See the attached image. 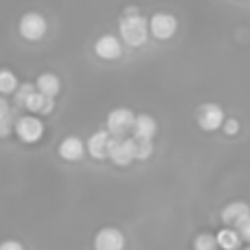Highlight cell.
I'll return each mask as SVG.
<instances>
[{
  "label": "cell",
  "mask_w": 250,
  "mask_h": 250,
  "mask_svg": "<svg viewBox=\"0 0 250 250\" xmlns=\"http://www.w3.org/2000/svg\"><path fill=\"white\" fill-rule=\"evenodd\" d=\"M119 33H121V40L127 46L138 48L149 38V22H147L141 13L129 11L119 20Z\"/></svg>",
  "instance_id": "obj_1"
},
{
  "label": "cell",
  "mask_w": 250,
  "mask_h": 250,
  "mask_svg": "<svg viewBox=\"0 0 250 250\" xmlns=\"http://www.w3.org/2000/svg\"><path fill=\"white\" fill-rule=\"evenodd\" d=\"M46 29H48L46 18L38 11H26L18 22V33L26 42H40L46 35Z\"/></svg>",
  "instance_id": "obj_2"
},
{
  "label": "cell",
  "mask_w": 250,
  "mask_h": 250,
  "mask_svg": "<svg viewBox=\"0 0 250 250\" xmlns=\"http://www.w3.org/2000/svg\"><path fill=\"white\" fill-rule=\"evenodd\" d=\"M108 158L112 160L119 167H127L134 158V138H123V136H112L110 138V149H108Z\"/></svg>",
  "instance_id": "obj_3"
},
{
  "label": "cell",
  "mask_w": 250,
  "mask_h": 250,
  "mask_svg": "<svg viewBox=\"0 0 250 250\" xmlns=\"http://www.w3.org/2000/svg\"><path fill=\"white\" fill-rule=\"evenodd\" d=\"M178 31V20L171 13H154L149 20V35H154L156 40L165 42V40H171Z\"/></svg>",
  "instance_id": "obj_4"
},
{
  "label": "cell",
  "mask_w": 250,
  "mask_h": 250,
  "mask_svg": "<svg viewBox=\"0 0 250 250\" xmlns=\"http://www.w3.org/2000/svg\"><path fill=\"white\" fill-rule=\"evenodd\" d=\"M134 112L127 108H117L108 114V132L112 136H125L134 127Z\"/></svg>",
  "instance_id": "obj_5"
},
{
  "label": "cell",
  "mask_w": 250,
  "mask_h": 250,
  "mask_svg": "<svg viewBox=\"0 0 250 250\" xmlns=\"http://www.w3.org/2000/svg\"><path fill=\"white\" fill-rule=\"evenodd\" d=\"M16 134L20 136L22 143H38L44 134V123L38 117H33V114L20 117L16 123Z\"/></svg>",
  "instance_id": "obj_6"
},
{
  "label": "cell",
  "mask_w": 250,
  "mask_h": 250,
  "mask_svg": "<svg viewBox=\"0 0 250 250\" xmlns=\"http://www.w3.org/2000/svg\"><path fill=\"white\" fill-rule=\"evenodd\" d=\"M224 110L217 104H204L198 108V125L207 132H213V129H220L224 125Z\"/></svg>",
  "instance_id": "obj_7"
},
{
  "label": "cell",
  "mask_w": 250,
  "mask_h": 250,
  "mask_svg": "<svg viewBox=\"0 0 250 250\" xmlns=\"http://www.w3.org/2000/svg\"><path fill=\"white\" fill-rule=\"evenodd\" d=\"M123 53L121 48V40L117 38V35H101L99 40L95 42V55L99 57V60H119Z\"/></svg>",
  "instance_id": "obj_8"
},
{
  "label": "cell",
  "mask_w": 250,
  "mask_h": 250,
  "mask_svg": "<svg viewBox=\"0 0 250 250\" xmlns=\"http://www.w3.org/2000/svg\"><path fill=\"white\" fill-rule=\"evenodd\" d=\"M125 237L119 229H101L95 235V250H123Z\"/></svg>",
  "instance_id": "obj_9"
},
{
  "label": "cell",
  "mask_w": 250,
  "mask_h": 250,
  "mask_svg": "<svg viewBox=\"0 0 250 250\" xmlns=\"http://www.w3.org/2000/svg\"><path fill=\"white\" fill-rule=\"evenodd\" d=\"M24 108L33 114H51L53 108H55V101H53V97L42 95V92L35 88V90L29 95V99H26Z\"/></svg>",
  "instance_id": "obj_10"
},
{
  "label": "cell",
  "mask_w": 250,
  "mask_h": 250,
  "mask_svg": "<svg viewBox=\"0 0 250 250\" xmlns=\"http://www.w3.org/2000/svg\"><path fill=\"white\" fill-rule=\"evenodd\" d=\"M88 154L92 158L101 160V158H108V149H110V132H95L90 138H88Z\"/></svg>",
  "instance_id": "obj_11"
},
{
  "label": "cell",
  "mask_w": 250,
  "mask_h": 250,
  "mask_svg": "<svg viewBox=\"0 0 250 250\" xmlns=\"http://www.w3.org/2000/svg\"><path fill=\"white\" fill-rule=\"evenodd\" d=\"M248 217H250V207L246 202H233L229 207H224V211H222V220L229 226H239Z\"/></svg>",
  "instance_id": "obj_12"
},
{
  "label": "cell",
  "mask_w": 250,
  "mask_h": 250,
  "mask_svg": "<svg viewBox=\"0 0 250 250\" xmlns=\"http://www.w3.org/2000/svg\"><path fill=\"white\" fill-rule=\"evenodd\" d=\"M83 143H82V138H77V136H66L64 141L60 143V156L64 160H79L83 156Z\"/></svg>",
  "instance_id": "obj_13"
},
{
  "label": "cell",
  "mask_w": 250,
  "mask_h": 250,
  "mask_svg": "<svg viewBox=\"0 0 250 250\" xmlns=\"http://www.w3.org/2000/svg\"><path fill=\"white\" fill-rule=\"evenodd\" d=\"M156 129H158V125L156 121L149 117V114H138L136 119H134V138H154L156 136Z\"/></svg>",
  "instance_id": "obj_14"
},
{
  "label": "cell",
  "mask_w": 250,
  "mask_h": 250,
  "mask_svg": "<svg viewBox=\"0 0 250 250\" xmlns=\"http://www.w3.org/2000/svg\"><path fill=\"white\" fill-rule=\"evenodd\" d=\"M35 88H38L42 95L53 97V99H55V95L60 92L62 83H60V77H57L55 73H42L38 77V82H35Z\"/></svg>",
  "instance_id": "obj_15"
},
{
  "label": "cell",
  "mask_w": 250,
  "mask_h": 250,
  "mask_svg": "<svg viewBox=\"0 0 250 250\" xmlns=\"http://www.w3.org/2000/svg\"><path fill=\"white\" fill-rule=\"evenodd\" d=\"M242 244V235L235 229H222L217 233V246L222 250H237Z\"/></svg>",
  "instance_id": "obj_16"
},
{
  "label": "cell",
  "mask_w": 250,
  "mask_h": 250,
  "mask_svg": "<svg viewBox=\"0 0 250 250\" xmlns=\"http://www.w3.org/2000/svg\"><path fill=\"white\" fill-rule=\"evenodd\" d=\"M18 90V77L9 68L0 70V95H11Z\"/></svg>",
  "instance_id": "obj_17"
},
{
  "label": "cell",
  "mask_w": 250,
  "mask_h": 250,
  "mask_svg": "<svg viewBox=\"0 0 250 250\" xmlns=\"http://www.w3.org/2000/svg\"><path fill=\"white\" fill-rule=\"evenodd\" d=\"M134 151H136V158L138 160H145L151 156L154 151V145H151L149 138H134Z\"/></svg>",
  "instance_id": "obj_18"
},
{
  "label": "cell",
  "mask_w": 250,
  "mask_h": 250,
  "mask_svg": "<svg viewBox=\"0 0 250 250\" xmlns=\"http://www.w3.org/2000/svg\"><path fill=\"white\" fill-rule=\"evenodd\" d=\"M217 248H220L217 246V237H213L208 233H200L193 242V250H217Z\"/></svg>",
  "instance_id": "obj_19"
},
{
  "label": "cell",
  "mask_w": 250,
  "mask_h": 250,
  "mask_svg": "<svg viewBox=\"0 0 250 250\" xmlns=\"http://www.w3.org/2000/svg\"><path fill=\"white\" fill-rule=\"evenodd\" d=\"M33 90H35L33 83H22V86H18V90H16V105L18 108H24L26 99H29V95Z\"/></svg>",
  "instance_id": "obj_20"
},
{
  "label": "cell",
  "mask_w": 250,
  "mask_h": 250,
  "mask_svg": "<svg viewBox=\"0 0 250 250\" xmlns=\"http://www.w3.org/2000/svg\"><path fill=\"white\" fill-rule=\"evenodd\" d=\"M11 129H13V114L0 119V138L9 136V134H11Z\"/></svg>",
  "instance_id": "obj_21"
},
{
  "label": "cell",
  "mask_w": 250,
  "mask_h": 250,
  "mask_svg": "<svg viewBox=\"0 0 250 250\" xmlns=\"http://www.w3.org/2000/svg\"><path fill=\"white\" fill-rule=\"evenodd\" d=\"M222 127H224V132L229 134V136H235V134L239 132V123H237V119H226Z\"/></svg>",
  "instance_id": "obj_22"
},
{
  "label": "cell",
  "mask_w": 250,
  "mask_h": 250,
  "mask_svg": "<svg viewBox=\"0 0 250 250\" xmlns=\"http://www.w3.org/2000/svg\"><path fill=\"white\" fill-rule=\"evenodd\" d=\"M237 230H239V235H242V239L250 242V217H248V220H244L242 224L237 226Z\"/></svg>",
  "instance_id": "obj_23"
},
{
  "label": "cell",
  "mask_w": 250,
  "mask_h": 250,
  "mask_svg": "<svg viewBox=\"0 0 250 250\" xmlns=\"http://www.w3.org/2000/svg\"><path fill=\"white\" fill-rule=\"evenodd\" d=\"M9 114H11V108H9V101L4 99L2 95H0V119L9 117Z\"/></svg>",
  "instance_id": "obj_24"
},
{
  "label": "cell",
  "mask_w": 250,
  "mask_h": 250,
  "mask_svg": "<svg viewBox=\"0 0 250 250\" xmlns=\"http://www.w3.org/2000/svg\"><path fill=\"white\" fill-rule=\"evenodd\" d=\"M0 250H24V248H22L20 242H13V239H9V242L0 244Z\"/></svg>",
  "instance_id": "obj_25"
},
{
  "label": "cell",
  "mask_w": 250,
  "mask_h": 250,
  "mask_svg": "<svg viewBox=\"0 0 250 250\" xmlns=\"http://www.w3.org/2000/svg\"><path fill=\"white\" fill-rule=\"evenodd\" d=\"M246 250H250V248H246Z\"/></svg>",
  "instance_id": "obj_26"
}]
</instances>
